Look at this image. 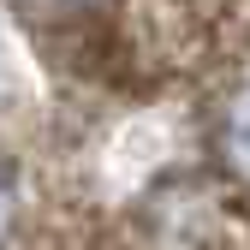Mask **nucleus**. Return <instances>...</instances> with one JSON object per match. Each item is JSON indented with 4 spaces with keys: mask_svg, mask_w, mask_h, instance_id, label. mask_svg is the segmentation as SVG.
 <instances>
[{
    "mask_svg": "<svg viewBox=\"0 0 250 250\" xmlns=\"http://www.w3.org/2000/svg\"><path fill=\"white\" fill-rule=\"evenodd\" d=\"M227 149H232L238 173H250V89L232 102V119H227Z\"/></svg>",
    "mask_w": 250,
    "mask_h": 250,
    "instance_id": "1",
    "label": "nucleus"
},
{
    "mask_svg": "<svg viewBox=\"0 0 250 250\" xmlns=\"http://www.w3.org/2000/svg\"><path fill=\"white\" fill-rule=\"evenodd\" d=\"M6 208H12V203H6V191H0V227H6Z\"/></svg>",
    "mask_w": 250,
    "mask_h": 250,
    "instance_id": "2",
    "label": "nucleus"
}]
</instances>
